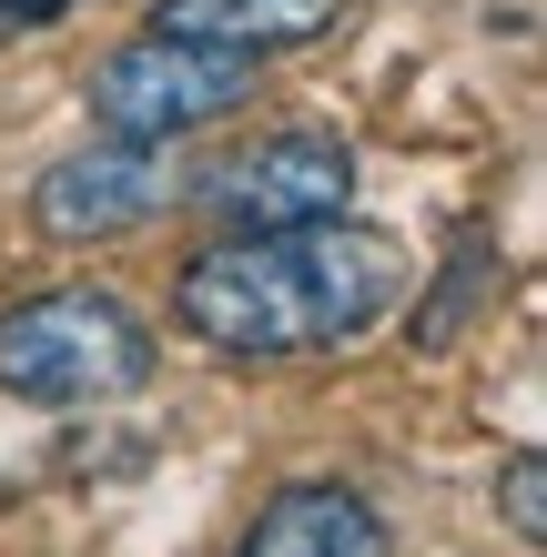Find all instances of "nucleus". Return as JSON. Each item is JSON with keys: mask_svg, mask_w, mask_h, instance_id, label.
I'll return each instance as SVG.
<instances>
[{"mask_svg": "<svg viewBox=\"0 0 547 557\" xmlns=\"http://www.w3.org/2000/svg\"><path fill=\"white\" fill-rule=\"evenodd\" d=\"M406 294V244L365 223H295V234H223L173 274L183 324L213 355H325Z\"/></svg>", "mask_w": 547, "mask_h": 557, "instance_id": "1", "label": "nucleus"}, {"mask_svg": "<svg viewBox=\"0 0 547 557\" xmlns=\"http://www.w3.org/2000/svg\"><path fill=\"white\" fill-rule=\"evenodd\" d=\"M142 375H152V335L102 284H51L0 314V385L30 406H112Z\"/></svg>", "mask_w": 547, "mask_h": 557, "instance_id": "2", "label": "nucleus"}, {"mask_svg": "<svg viewBox=\"0 0 547 557\" xmlns=\"http://www.w3.org/2000/svg\"><path fill=\"white\" fill-rule=\"evenodd\" d=\"M264 61L253 51H213V41H173V30H142L91 61V122L112 143H173L192 122H223L234 102H253Z\"/></svg>", "mask_w": 547, "mask_h": 557, "instance_id": "3", "label": "nucleus"}, {"mask_svg": "<svg viewBox=\"0 0 547 557\" xmlns=\"http://www.w3.org/2000/svg\"><path fill=\"white\" fill-rule=\"evenodd\" d=\"M356 193V152L335 133H274V143H234L192 173V213L234 223V234H295V223H335Z\"/></svg>", "mask_w": 547, "mask_h": 557, "instance_id": "4", "label": "nucleus"}, {"mask_svg": "<svg viewBox=\"0 0 547 557\" xmlns=\"http://www.w3.org/2000/svg\"><path fill=\"white\" fill-rule=\"evenodd\" d=\"M163 193H173V173L142 143H82V152H61L51 173L30 183V223H41L51 244H102V234L152 223Z\"/></svg>", "mask_w": 547, "mask_h": 557, "instance_id": "5", "label": "nucleus"}, {"mask_svg": "<svg viewBox=\"0 0 547 557\" xmlns=\"http://www.w3.org/2000/svg\"><path fill=\"white\" fill-rule=\"evenodd\" d=\"M234 557H385V517L356 486H274Z\"/></svg>", "mask_w": 547, "mask_h": 557, "instance_id": "6", "label": "nucleus"}, {"mask_svg": "<svg viewBox=\"0 0 547 557\" xmlns=\"http://www.w3.org/2000/svg\"><path fill=\"white\" fill-rule=\"evenodd\" d=\"M345 21V0H163L152 30H173V41H213V51H295V41H325Z\"/></svg>", "mask_w": 547, "mask_h": 557, "instance_id": "7", "label": "nucleus"}, {"mask_svg": "<svg viewBox=\"0 0 547 557\" xmlns=\"http://www.w3.org/2000/svg\"><path fill=\"white\" fill-rule=\"evenodd\" d=\"M507 528H518V547H547V467L537 456H507Z\"/></svg>", "mask_w": 547, "mask_h": 557, "instance_id": "8", "label": "nucleus"}, {"mask_svg": "<svg viewBox=\"0 0 547 557\" xmlns=\"http://www.w3.org/2000/svg\"><path fill=\"white\" fill-rule=\"evenodd\" d=\"M72 0H0V21H61Z\"/></svg>", "mask_w": 547, "mask_h": 557, "instance_id": "9", "label": "nucleus"}]
</instances>
